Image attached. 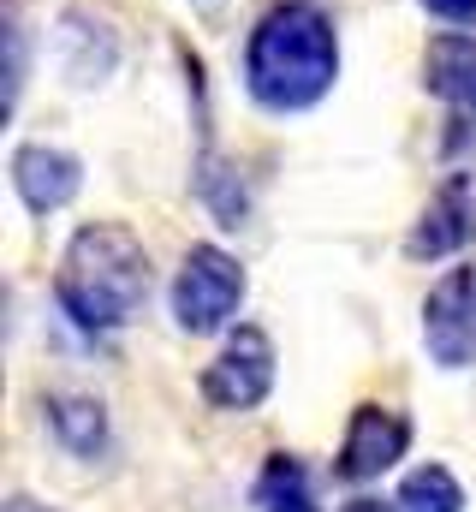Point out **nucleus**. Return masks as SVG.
<instances>
[{"instance_id": "f257e3e1", "label": "nucleus", "mask_w": 476, "mask_h": 512, "mask_svg": "<svg viewBox=\"0 0 476 512\" xmlns=\"http://www.w3.org/2000/svg\"><path fill=\"white\" fill-rule=\"evenodd\" d=\"M340 78V36L334 18L310 0H274L250 42H244V90L268 114L316 108Z\"/></svg>"}, {"instance_id": "f03ea898", "label": "nucleus", "mask_w": 476, "mask_h": 512, "mask_svg": "<svg viewBox=\"0 0 476 512\" xmlns=\"http://www.w3.org/2000/svg\"><path fill=\"white\" fill-rule=\"evenodd\" d=\"M149 280L155 274H149L143 239L119 221H90L60 251L54 298L84 334H114L125 322H137V310L149 304Z\"/></svg>"}, {"instance_id": "7ed1b4c3", "label": "nucleus", "mask_w": 476, "mask_h": 512, "mask_svg": "<svg viewBox=\"0 0 476 512\" xmlns=\"http://www.w3.org/2000/svg\"><path fill=\"white\" fill-rule=\"evenodd\" d=\"M238 304H244V268L238 256H227L221 245H191L179 274H173V322L179 334H221L233 328Z\"/></svg>"}, {"instance_id": "20e7f679", "label": "nucleus", "mask_w": 476, "mask_h": 512, "mask_svg": "<svg viewBox=\"0 0 476 512\" xmlns=\"http://www.w3.org/2000/svg\"><path fill=\"white\" fill-rule=\"evenodd\" d=\"M203 399L215 411H256L274 393V340L256 322H238L221 340V352L203 364Z\"/></svg>"}, {"instance_id": "39448f33", "label": "nucleus", "mask_w": 476, "mask_h": 512, "mask_svg": "<svg viewBox=\"0 0 476 512\" xmlns=\"http://www.w3.org/2000/svg\"><path fill=\"white\" fill-rule=\"evenodd\" d=\"M423 346L441 370H476V262L447 268L423 298Z\"/></svg>"}, {"instance_id": "423d86ee", "label": "nucleus", "mask_w": 476, "mask_h": 512, "mask_svg": "<svg viewBox=\"0 0 476 512\" xmlns=\"http://www.w3.org/2000/svg\"><path fill=\"white\" fill-rule=\"evenodd\" d=\"M465 245H476V167H453L435 185V197L423 203L417 227L405 233V256L441 262V256L465 251Z\"/></svg>"}, {"instance_id": "0eeeda50", "label": "nucleus", "mask_w": 476, "mask_h": 512, "mask_svg": "<svg viewBox=\"0 0 476 512\" xmlns=\"http://www.w3.org/2000/svg\"><path fill=\"white\" fill-rule=\"evenodd\" d=\"M411 447V417H399L393 405H375L363 399L346 423V441H340V459H334V477L340 483H375L381 471H393Z\"/></svg>"}, {"instance_id": "6e6552de", "label": "nucleus", "mask_w": 476, "mask_h": 512, "mask_svg": "<svg viewBox=\"0 0 476 512\" xmlns=\"http://www.w3.org/2000/svg\"><path fill=\"white\" fill-rule=\"evenodd\" d=\"M12 191L30 215H54L84 191V161L60 143H18L12 149Z\"/></svg>"}, {"instance_id": "1a4fd4ad", "label": "nucleus", "mask_w": 476, "mask_h": 512, "mask_svg": "<svg viewBox=\"0 0 476 512\" xmlns=\"http://www.w3.org/2000/svg\"><path fill=\"white\" fill-rule=\"evenodd\" d=\"M423 84L453 114L476 120V42L471 36H435L429 54H423Z\"/></svg>"}, {"instance_id": "9d476101", "label": "nucleus", "mask_w": 476, "mask_h": 512, "mask_svg": "<svg viewBox=\"0 0 476 512\" xmlns=\"http://www.w3.org/2000/svg\"><path fill=\"white\" fill-rule=\"evenodd\" d=\"M114 60H119V42H114V30L102 24V18H90V12H66L60 18V66H66V78L72 84H102L108 72H114Z\"/></svg>"}, {"instance_id": "9b49d317", "label": "nucleus", "mask_w": 476, "mask_h": 512, "mask_svg": "<svg viewBox=\"0 0 476 512\" xmlns=\"http://www.w3.org/2000/svg\"><path fill=\"white\" fill-rule=\"evenodd\" d=\"M42 411H48L54 441H60L72 459H96V453L108 447V405H102V399H90V393H48Z\"/></svg>"}, {"instance_id": "f8f14e48", "label": "nucleus", "mask_w": 476, "mask_h": 512, "mask_svg": "<svg viewBox=\"0 0 476 512\" xmlns=\"http://www.w3.org/2000/svg\"><path fill=\"white\" fill-rule=\"evenodd\" d=\"M250 501H256V512H322L316 507V489H310V471H304L298 453H268Z\"/></svg>"}, {"instance_id": "ddd939ff", "label": "nucleus", "mask_w": 476, "mask_h": 512, "mask_svg": "<svg viewBox=\"0 0 476 512\" xmlns=\"http://www.w3.org/2000/svg\"><path fill=\"white\" fill-rule=\"evenodd\" d=\"M393 501L405 512H465V483L447 465H417V471H405Z\"/></svg>"}, {"instance_id": "4468645a", "label": "nucleus", "mask_w": 476, "mask_h": 512, "mask_svg": "<svg viewBox=\"0 0 476 512\" xmlns=\"http://www.w3.org/2000/svg\"><path fill=\"white\" fill-rule=\"evenodd\" d=\"M197 197L215 209L221 227H238V221H244V185H238V173L221 155H203V161H197Z\"/></svg>"}, {"instance_id": "2eb2a0df", "label": "nucleus", "mask_w": 476, "mask_h": 512, "mask_svg": "<svg viewBox=\"0 0 476 512\" xmlns=\"http://www.w3.org/2000/svg\"><path fill=\"white\" fill-rule=\"evenodd\" d=\"M18 84H24V30L6 24V108L18 102Z\"/></svg>"}, {"instance_id": "dca6fc26", "label": "nucleus", "mask_w": 476, "mask_h": 512, "mask_svg": "<svg viewBox=\"0 0 476 512\" xmlns=\"http://www.w3.org/2000/svg\"><path fill=\"white\" fill-rule=\"evenodd\" d=\"M417 6L441 24H476V0H417Z\"/></svg>"}, {"instance_id": "f3484780", "label": "nucleus", "mask_w": 476, "mask_h": 512, "mask_svg": "<svg viewBox=\"0 0 476 512\" xmlns=\"http://www.w3.org/2000/svg\"><path fill=\"white\" fill-rule=\"evenodd\" d=\"M340 512H405L399 501H375V495H357V501H346Z\"/></svg>"}]
</instances>
